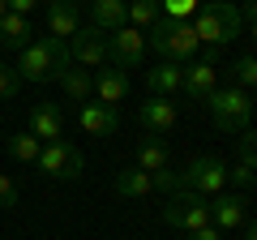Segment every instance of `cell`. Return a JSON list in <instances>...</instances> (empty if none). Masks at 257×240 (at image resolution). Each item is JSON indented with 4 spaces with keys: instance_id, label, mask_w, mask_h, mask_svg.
<instances>
[{
    "instance_id": "3957f363",
    "label": "cell",
    "mask_w": 257,
    "mask_h": 240,
    "mask_svg": "<svg viewBox=\"0 0 257 240\" xmlns=\"http://www.w3.org/2000/svg\"><path fill=\"white\" fill-rule=\"evenodd\" d=\"M206 111H210L219 133H244L253 125V94L240 90V86H219L206 99Z\"/></svg>"
},
{
    "instance_id": "5b68a950",
    "label": "cell",
    "mask_w": 257,
    "mask_h": 240,
    "mask_svg": "<svg viewBox=\"0 0 257 240\" xmlns=\"http://www.w3.org/2000/svg\"><path fill=\"white\" fill-rule=\"evenodd\" d=\"M180 189H189V193H197V197L223 193V189H227V163H223V159H214V155L189 159V167L180 172Z\"/></svg>"
},
{
    "instance_id": "cb8c5ba5",
    "label": "cell",
    "mask_w": 257,
    "mask_h": 240,
    "mask_svg": "<svg viewBox=\"0 0 257 240\" xmlns=\"http://www.w3.org/2000/svg\"><path fill=\"white\" fill-rule=\"evenodd\" d=\"M231 82H236L240 90H253V82H257V60L253 56H240L236 65H231Z\"/></svg>"
},
{
    "instance_id": "d6a6232c",
    "label": "cell",
    "mask_w": 257,
    "mask_h": 240,
    "mask_svg": "<svg viewBox=\"0 0 257 240\" xmlns=\"http://www.w3.org/2000/svg\"><path fill=\"white\" fill-rule=\"evenodd\" d=\"M5 13H9V5H5V0H0V18H5Z\"/></svg>"
},
{
    "instance_id": "8fae6325",
    "label": "cell",
    "mask_w": 257,
    "mask_h": 240,
    "mask_svg": "<svg viewBox=\"0 0 257 240\" xmlns=\"http://www.w3.org/2000/svg\"><path fill=\"white\" fill-rule=\"evenodd\" d=\"M219 90V69L214 65H206V60H193V65H184V73H180V94L189 103H202L206 107V99Z\"/></svg>"
},
{
    "instance_id": "603a6c76",
    "label": "cell",
    "mask_w": 257,
    "mask_h": 240,
    "mask_svg": "<svg viewBox=\"0 0 257 240\" xmlns=\"http://www.w3.org/2000/svg\"><path fill=\"white\" fill-rule=\"evenodd\" d=\"M159 18H163L159 13V0H128V26L133 30H150Z\"/></svg>"
},
{
    "instance_id": "5bb4252c",
    "label": "cell",
    "mask_w": 257,
    "mask_h": 240,
    "mask_svg": "<svg viewBox=\"0 0 257 240\" xmlns=\"http://www.w3.org/2000/svg\"><path fill=\"white\" fill-rule=\"evenodd\" d=\"M77 26H82V13H77V0H47V35L56 39H69L77 35Z\"/></svg>"
},
{
    "instance_id": "4316f807",
    "label": "cell",
    "mask_w": 257,
    "mask_h": 240,
    "mask_svg": "<svg viewBox=\"0 0 257 240\" xmlns=\"http://www.w3.org/2000/svg\"><path fill=\"white\" fill-rule=\"evenodd\" d=\"M150 189H155V193H167V197H172L176 189H180V172H176V167H163V172H150Z\"/></svg>"
},
{
    "instance_id": "4fadbf2b",
    "label": "cell",
    "mask_w": 257,
    "mask_h": 240,
    "mask_svg": "<svg viewBox=\"0 0 257 240\" xmlns=\"http://www.w3.org/2000/svg\"><path fill=\"white\" fill-rule=\"evenodd\" d=\"M77 125H82V133H90V138H111V133L120 129V107H107V103H82Z\"/></svg>"
},
{
    "instance_id": "d6986e66",
    "label": "cell",
    "mask_w": 257,
    "mask_h": 240,
    "mask_svg": "<svg viewBox=\"0 0 257 240\" xmlns=\"http://www.w3.org/2000/svg\"><path fill=\"white\" fill-rule=\"evenodd\" d=\"M180 73H184V69L172 65V60H159L155 69H146V86H150V94H163V99H172V94L180 90Z\"/></svg>"
},
{
    "instance_id": "2e32d148",
    "label": "cell",
    "mask_w": 257,
    "mask_h": 240,
    "mask_svg": "<svg viewBox=\"0 0 257 240\" xmlns=\"http://www.w3.org/2000/svg\"><path fill=\"white\" fill-rule=\"evenodd\" d=\"M94 99L107 103V107L124 103L128 99V73H120V69H99V73H94Z\"/></svg>"
},
{
    "instance_id": "8992f818",
    "label": "cell",
    "mask_w": 257,
    "mask_h": 240,
    "mask_svg": "<svg viewBox=\"0 0 257 240\" xmlns=\"http://www.w3.org/2000/svg\"><path fill=\"white\" fill-rule=\"evenodd\" d=\"M163 223L176 231H197L210 223V210H206V197L189 193V189H176L172 197L163 202Z\"/></svg>"
},
{
    "instance_id": "277c9868",
    "label": "cell",
    "mask_w": 257,
    "mask_h": 240,
    "mask_svg": "<svg viewBox=\"0 0 257 240\" xmlns=\"http://www.w3.org/2000/svg\"><path fill=\"white\" fill-rule=\"evenodd\" d=\"M39 176H47V180H77V176L86 172V155L73 146V142H43V150H39L35 159Z\"/></svg>"
},
{
    "instance_id": "ffe728a7",
    "label": "cell",
    "mask_w": 257,
    "mask_h": 240,
    "mask_svg": "<svg viewBox=\"0 0 257 240\" xmlns=\"http://www.w3.org/2000/svg\"><path fill=\"white\" fill-rule=\"evenodd\" d=\"M30 35H35V30H30V18H22V13H5V18H0V47H26L30 43Z\"/></svg>"
},
{
    "instance_id": "7402d4cb",
    "label": "cell",
    "mask_w": 257,
    "mask_h": 240,
    "mask_svg": "<svg viewBox=\"0 0 257 240\" xmlns=\"http://www.w3.org/2000/svg\"><path fill=\"white\" fill-rule=\"evenodd\" d=\"M5 150H9V159H13V163H35V159H39V150H43V142H39L35 138V133H13V138L9 142H5Z\"/></svg>"
},
{
    "instance_id": "1f68e13d",
    "label": "cell",
    "mask_w": 257,
    "mask_h": 240,
    "mask_svg": "<svg viewBox=\"0 0 257 240\" xmlns=\"http://www.w3.org/2000/svg\"><path fill=\"white\" fill-rule=\"evenodd\" d=\"M5 5H9V13H22V18H26V13L35 9L39 0H5Z\"/></svg>"
},
{
    "instance_id": "9c48e42d",
    "label": "cell",
    "mask_w": 257,
    "mask_h": 240,
    "mask_svg": "<svg viewBox=\"0 0 257 240\" xmlns=\"http://www.w3.org/2000/svg\"><path fill=\"white\" fill-rule=\"evenodd\" d=\"M206 210H210V227H219L227 236V231H236V227L248 223V197L223 189V193H214V202H206Z\"/></svg>"
},
{
    "instance_id": "83f0119b",
    "label": "cell",
    "mask_w": 257,
    "mask_h": 240,
    "mask_svg": "<svg viewBox=\"0 0 257 240\" xmlns=\"http://www.w3.org/2000/svg\"><path fill=\"white\" fill-rule=\"evenodd\" d=\"M13 206H22V189L13 185V176L0 172V210H13Z\"/></svg>"
},
{
    "instance_id": "4dcf8cb0",
    "label": "cell",
    "mask_w": 257,
    "mask_h": 240,
    "mask_svg": "<svg viewBox=\"0 0 257 240\" xmlns=\"http://www.w3.org/2000/svg\"><path fill=\"white\" fill-rule=\"evenodd\" d=\"M189 240H223V231H219V227H210V223H206V227L189 231Z\"/></svg>"
},
{
    "instance_id": "44dd1931",
    "label": "cell",
    "mask_w": 257,
    "mask_h": 240,
    "mask_svg": "<svg viewBox=\"0 0 257 240\" xmlns=\"http://www.w3.org/2000/svg\"><path fill=\"white\" fill-rule=\"evenodd\" d=\"M116 193L120 197H150L155 189H150V172H142V167H124V172H116Z\"/></svg>"
},
{
    "instance_id": "52a82bcc",
    "label": "cell",
    "mask_w": 257,
    "mask_h": 240,
    "mask_svg": "<svg viewBox=\"0 0 257 240\" xmlns=\"http://www.w3.org/2000/svg\"><path fill=\"white\" fill-rule=\"evenodd\" d=\"M107 60L111 69H120V73H128V69H142V60H146V35L133 26H120L107 35Z\"/></svg>"
},
{
    "instance_id": "f1b7e54d",
    "label": "cell",
    "mask_w": 257,
    "mask_h": 240,
    "mask_svg": "<svg viewBox=\"0 0 257 240\" xmlns=\"http://www.w3.org/2000/svg\"><path fill=\"white\" fill-rule=\"evenodd\" d=\"M18 90H22V77L13 73V65H0V103L18 99Z\"/></svg>"
},
{
    "instance_id": "9a60e30c",
    "label": "cell",
    "mask_w": 257,
    "mask_h": 240,
    "mask_svg": "<svg viewBox=\"0 0 257 240\" xmlns=\"http://www.w3.org/2000/svg\"><path fill=\"white\" fill-rule=\"evenodd\" d=\"M90 26L103 35L128 26V0H90Z\"/></svg>"
},
{
    "instance_id": "ba28073f",
    "label": "cell",
    "mask_w": 257,
    "mask_h": 240,
    "mask_svg": "<svg viewBox=\"0 0 257 240\" xmlns=\"http://www.w3.org/2000/svg\"><path fill=\"white\" fill-rule=\"evenodd\" d=\"M69 56H73V65L90 69V73L103 69L107 65V35L94 26H77V35L69 39Z\"/></svg>"
},
{
    "instance_id": "6da1fadb",
    "label": "cell",
    "mask_w": 257,
    "mask_h": 240,
    "mask_svg": "<svg viewBox=\"0 0 257 240\" xmlns=\"http://www.w3.org/2000/svg\"><path fill=\"white\" fill-rule=\"evenodd\" d=\"M69 65H73L69 43H64V39H56V35H39V39H30V43L22 47V56H18V65H13V73H18L22 82L43 86V82H56V77H60Z\"/></svg>"
},
{
    "instance_id": "f546056e",
    "label": "cell",
    "mask_w": 257,
    "mask_h": 240,
    "mask_svg": "<svg viewBox=\"0 0 257 240\" xmlns=\"http://www.w3.org/2000/svg\"><path fill=\"white\" fill-rule=\"evenodd\" d=\"M197 60H206V65H214L219 69V60H223V47H210V43H202V56Z\"/></svg>"
},
{
    "instance_id": "7c38bea8",
    "label": "cell",
    "mask_w": 257,
    "mask_h": 240,
    "mask_svg": "<svg viewBox=\"0 0 257 240\" xmlns=\"http://www.w3.org/2000/svg\"><path fill=\"white\" fill-rule=\"evenodd\" d=\"M26 125H30V133H35L39 142H60V138H64L60 103H52V99L35 103V107H30V116H26Z\"/></svg>"
},
{
    "instance_id": "30bf717a",
    "label": "cell",
    "mask_w": 257,
    "mask_h": 240,
    "mask_svg": "<svg viewBox=\"0 0 257 240\" xmlns=\"http://www.w3.org/2000/svg\"><path fill=\"white\" fill-rule=\"evenodd\" d=\"M138 120H142V129H146V133L167 138V133L176 129V120H180V103L163 99V94H150V99L138 107Z\"/></svg>"
},
{
    "instance_id": "d4e9b609",
    "label": "cell",
    "mask_w": 257,
    "mask_h": 240,
    "mask_svg": "<svg viewBox=\"0 0 257 240\" xmlns=\"http://www.w3.org/2000/svg\"><path fill=\"white\" fill-rule=\"evenodd\" d=\"M227 185H236V189H253V185H257V167H253V159H240L236 167H227Z\"/></svg>"
},
{
    "instance_id": "ac0fdd59",
    "label": "cell",
    "mask_w": 257,
    "mask_h": 240,
    "mask_svg": "<svg viewBox=\"0 0 257 240\" xmlns=\"http://www.w3.org/2000/svg\"><path fill=\"white\" fill-rule=\"evenodd\" d=\"M56 82H60V90L69 94L73 103H86L94 94V73H90V69H82V65H69Z\"/></svg>"
},
{
    "instance_id": "e0dca14e",
    "label": "cell",
    "mask_w": 257,
    "mask_h": 240,
    "mask_svg": "<svg viewBox=\"0 0 257 240\" xmlns=\"http://www.w3.org/2000/svg\"><path fill=\"white\" fill-rule=\"evenodd\" d=\"M133 167H142V172H163V167H172V150H167V142L155 138V133H146L142 146H138V163H133Z\"/></svg>"
},
{
    "instance_id": "7a4b0ae2",
    "label": "cell",
    "mask_w": 257,
    "mask_h": 240,
    "mask_svg": "<svg viewBox=\"0 0 257 240\" xmlns=\"http://www.w3.org/2000/svg\"><path fill=\"white\" fill-rule=\"evenodd\" d=\"M193 35H197V43H210V47H223V52H227V47L244 35L236 0H206L202 9L193 13Z\"/></svg>"
},
{
    "instance_id": "484cf974",
    "label": "cell",
    "mask_w": 257,
    "mask_h": 240,
    "mask_svg": "<svg viewBox=\"0 0 257 240\" xmlns=\"http://www.w3.org/2000/svg\"><path fill=\"white\" fill-rule=\"evenodd\" d=\"M159 13L172 22H189L197 13V0H159Z\"/></svg>"
}]
</instances>
